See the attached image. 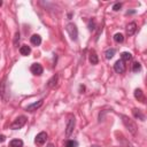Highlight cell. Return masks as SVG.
Here are the masks:
<instances>
[{"instance_id": "cell-20", "label": "cell", "mask_w": 147, "mask_h": 147, "mask_svg": "<svg viewBox=\"0 0 147 147\" xmlns=\"http://www.w3.org/2000/svg\"><path fill=\"white\" fill-rule=\"evenodd\" d=\"M64 146L65 147H78V142L76 140H67Z\"/></svg>"}, {"instance_id": "cell-2", "label": "cell", "mask_w": 147, "mask_h": 147, "mask_svg": "<svg viewBox=\"0 0 147 147\" xmlns=\"http://www.w3.org/2000/svg\"><path fill=\"white\" fill-rule=\"evenodd\" d=\"M65 30H67L68 35L70 36V38L72 40H77V38H78V29H77V27L75 24L74 23L67 24L65 25Z\"/></svg>"}, {"instance_id": "cell-14", "label": "cell", "mask_w": 147, "mask_h": 147, "mask_svg": "<svg viewBox=\"0 0 147 147\" xmlns=\"http://www.w3.org/2000/svg\"><path fill=\"white\" fill-rule=\"evenodd\" d=\"M30 40H31V44L35 46H39L41 44V37L39 35H33Z\"/></svg>"}, {"instance_id": "cell-7", "label": "cell", "mask_w": 147, "mask_h": 147, "mask_svg": "<svg viewBox=\"0 0 147 147\" xmlns=\"http://www.w3.org/2000/svg\"><path fill=\"white\" fill-rule=\"evenodd\" d=\"M30 70H31V72L33 74V75H36V76H40L43 74V71H44L41 64H39V63H33L30 67Z\"/></svg>"}, {"instance_id": "cell-8", "label": "cell", "mask_w": 147, "mask_h": 147, "mask_svg": "<svg viewBox=\"0 0 147 147\" xmlns=\"http://www.w3.org/2000/svg\"><path fill=\"white\" fill-rule=\"evenodd\" d=\"M114 70H115V72H117V74H123V72L125 71V64H124V62H123L122 60L116 61L115 64H114Z\"/></svg>"}, {"instance_id": "cell-19", "label": "cell", "mask_w": 147, "mask_h": 147, "mask_svg": "<svg viewBox=\"0 0 147 147\" xmlns=\"http://www.w3.org/2000/svg\"><path fill=\"white\" fill-rule=\"evenodd\" d=\"M114 40H115L116 43L121 44V43L124 41V36H123L122 33H115V35H114Z\"/></svg>"}, {"instance_id": "cell-10", "label": "cell", "mask_w": 147, "mask_h": 147, "mask_svg": "<svg viewBox=\"0 0 147 147\" xmlns=\"http://www.w3.org/2000/svg\"><path fill=\"white\" fill-rule=\"evenodd\" d=\"M136 30H137V24H136L134 22H131V23H129V24L126 25V33H128L129 36L134 35Z\"/></svg>"}, {"instance_id": "cell-9", "label": "cell", "mask_w": 147, "mask_h": 147, "mask_svg": "<svg viewBox=\"0 0 147 147\" xmlns=\"http://www.w3.org/2000/svg\"><path fill=\"white\" fill-rule=\"evenodd\" d=\"M43 104H44V100H43V99H40L39 101H37V102H33V104L29 105V106L27 107V110H28V112H33V110H37L38 108H40V107L43 106Z\"/></svg>"}, {"instance_id": "cell-27", "label": "cell", "mask_w": 147, "mask_h": 147, "mask_svg": "<svg viewBox=\"0 0 147 147\" xmlns=\"http://www.w3.org/2000/svg\"><path fill=\"white\" fill-rule=\"evenodd\" d=\"M47 147H55V146H54L53 144H48V145H47Z\"/></svg>"}, {"instance_id": "cell-12", "label": "cell", "mask_w": 147, "mask_h": 147, "mask_svg": "<svg viewBox=\"0 0 147 147\" xmlns=\"http://www.w3.org/2000/svg\"><path fill=\"white\" fill-rule=\"evenodd\" d=\"M134 98H136L138 101H140L141 104H145V96H144V92H142L140 89H137V90L134 91Z\"/></svg>"}, {"instance_id": "cell-29", "label": "cell", "mask_w": 147, "mask_h": 147, "mask_svg": "<svg viewBox=\"0 0 147 147\" xmlns=\"http://www.w3.org/2000/svg\"><path fill=\"white\" fill-rule=\"evenodd\" d=\"M91 147H99V146H97V145H93V146H91Z\"/></svg>"}, {"instance_id": "cell-25", "label": "cell", "mask_w": 147, "mask_h": 147, "mask_svg": "<svg viewBox=\"0 0 147 147\" xmlns=\"http://www.w3.org/2000/svg\"><path fill=\"white\" fill-rule=\"evenodd\" d=\"M6 140V137L4 134H0V142H4Z\"/></svg>"}, {"instance_id": "cell-5", "label": "cell", "mask_w": 147, "mask_h": 147, "mask_svg": "<svg viewBox=\"0 0 147 147\" xmlns=\"http://www.w3.org/2000/svg\"><path fill=\"white\" fill-rule=\"evenodd\" d=\"M0 96L5 101L7 100V77H4L3 82L0 83Z\"/></svg>"}, {"instance_id": "cell-13", "label": "cell", "mask_w": 147, "mask_h": 147, "mask_svg": "<svg viewBox=\"0 0 147 147\" xmlns=\"http://www.w3.org/2000/svg\"><path fill=\"white\" fill-rule=\"evenodd\" d=\"M132 115H133L134 118H138V120H140V121H145V115L141 113L140 109L133 108V109H132Z\"/></svg>"}, {"instance_id": "cell-3", "label": "cell", "mask_w": 147, "mask_h": 147, "mask_svg": "<svg viewBox=\"0 0 147 147\" xmlns=\"http://www.w3.org/2000/svg\"><path fill=\"white\" fill-rule=\"evenodd\" d=\"M25 123H27V117H25V116H20V117H17V118L12 123L11 128H12L13 130H19V129L23 128V126L25 125Z\"/></svg>"}, {"instance_id": "cell-16", "label": "cell", "mask_w": 147, "mask_h": 147, "mask_svg": "<svg viewBox=\"0 0 147 147\" xmlns=\"http://www.w3.org/2000/svg\"><path fill=\"white\" fill-rule=\"evenodd\" d=\"M20 53H21L22 55L27 56V55H29V54L31 53V48H30L28 45H23V46L20 47Z\"/></svg>"}, {"instance_id": "cell-26", "label": "cell", "mask_w": 147, "mask_h": 147, "mask_svg": "<svg viewBox=\"0 0 147 147\" xmlns=\"http://www.w3.org/2000/svg\"><path fill=\"white\" fill-rule=\"evenodd\" d=\"M124 147H133L130 142H128V141H125V145H124Z\"/></svg>"}, {"instance_id": "cell-11", "label": "cell", "mask_w": 147, "mask_h": 147, "mask_svg": "<svg viewBox=\"0 0 147 147\" xmlns=\"http://www.w3.org/2000/svg\"><path fill=\"white\" fill-rule=\"evenodd\" d=\"M89 60H90V63H91V64H93V65L98 64V62H99V57H98V55H97V53H96L94 51H91V52H90Z\"/></svg>"}, {"instance_id": "cell-24", "label": "cell", "mask_w": 147, "mask_h": 147, "mask_svg": "<svg viewBox=\"0 0 147 147\" xmlns=\"http://www.w3.org/2000/svg\"><path fill=\"white\" fill-rule=\"evenodd\" d=\"M94 27H96V23H94V21H92V20H91V21L89 22V30H91V31H92V30H94V29H96Z\"/></svg>"}, {"instance_id": "cell-15", "label": "cell", "mask_w": 147, "mask_h": 147, "mask_svg": "<svg viewBox=\"0 0 147 147\" xmlns=\"http://www.w3.org/2000/svg\"><path fill=\"white\" fill-rule=\"evenodd\" d=\"M121 60H122L124 63H125V62H129V61L132 60V54L129 53V52H123V53L121 54Z\"/></svg>"}, {"instance_id": "cell-4", "label": "cell", "mask_w": 147, "mask_h": 147, "mask_svg": "<svg viewBox=\"0 0 147 147\" xmlns=\"http://www.w3.org/2000/svg\"><path fill=\"white\" fill-rule=\"evenodd\" d=\"M75 124H76L75 117H70V118L68 120L67 126H65V136H67V137H69V136L72 133L74 129H75Z\"/></svg>"}, {"instance_id": "cell-23", "label": "cell", "mask_w": 147, "mask_h": 147, "mask_svg": "<svg viewBox=\"0 0 147 147\" xmlns=\"http://www.w3.org/2000/svg\"><path fill=\"white\" fill-rule=\"evenodd\" d=\"M121 7H122V4H121V3H117V4H115V5L113 6V11L117 12V11H120V9H121Z\"/></svg>"}, {"instance_id": "cell-21", "label": "cell", "mask_w": 147, "mask_h": 147, "mask_svg": "<svg viewBox=\"0 0 147 147\" xmlns=\"http://www.w3.org/2000/svg\"><path fill=\"white\" fill-rule=\"evenodd\" d=\"M56 82H57V75H55V76H53L49 81H48V84H47V86L48 88H53L55 84H56Z\"/></svg>"}, {"instance_id": "cell-1", "label": "cell", "mask_w": 147, "mask_h": 147, "mask_svg": "<svg viewBox=\"0 0 147 147\" xmlns=\"http://www.w3.org/2000/svg\"><path fill=\"white\" fill-rule=\"evenodd\" d=\"M122 117V122H123V124H124V126L133 134V136H136L137 134V132H138V126H137V124L134 123V121L133 120H131L130 117H128V116H125V115H122L121 116Z\"/></svg>"}, {"instance_id": "cell-17", "label": "cell", "mask_w": 147, "mask_h": 147, "mask_svg": "<svg viewBox=\"0 0 147 147\" xmlns=\"http://www.w3.org/2000/svg\"><path fill=\"white\" fill-rule=\"evenodd\" d=\"M9 147H23V141L21 139H13L9 142Z\"/></svg>"}, {"instance_id": "cell-22", "label": "cell", "mask_w": 147, "mask_h": 147, "mask_svg": "<svg viewBox=\"0 0 147 147\" xmlns=\"http://www.w3.org/2000/svg\"><path fill=\"white\" fill-rule=\"evenodd\" d=\"M141 70V64L139 63V62H134L133 64H132V71L133 72H138V71H140Z\"/></svg>"}, {"instance_id": "cell-28", "label": "cell", "mask_w": 147, "mask_h": 147, "mask_svg": "<svg viewBox=\"0 0 147 147\" xmlns=\"http://www.w3.org/2000/svg\"><path fill=\"white\" fill-rule=\"evenodd\" d=\"M3 6V1H0V7H1Z\"/></svg>"}, {"instance_id": "cell-18", "label": "cell", "mask_w": 147, "mask_h": 147, "mask_svg": "<svg viewBox=\"0 0 147 147\" xmlns=\"http://www.w3.org/2000/svg\"><path fill=\"white\" fill-rule=\"evenodd\" d=\"M115 53H116V49H115V48H109V49H107V51H106L105 56H106V59L110 60V59H113V57H114Z\"/></svg>"}, {"instance_id": "cell-6", "label": "cell", "mask_w": 147, "mask_h": 147, "mask_svg": "<svg viewBox=\"0 0 147 147\" xmlns=\"http://www.w3.org/2000/svg\"><path fill=\"white\" fill-rule=\"evenodd\" d=\"M46 140H47V133L43 131V132H39V133L36 136L35 142H36V145H38V146H43V145L46 142Z\"/></svg>"}]
</instances>
